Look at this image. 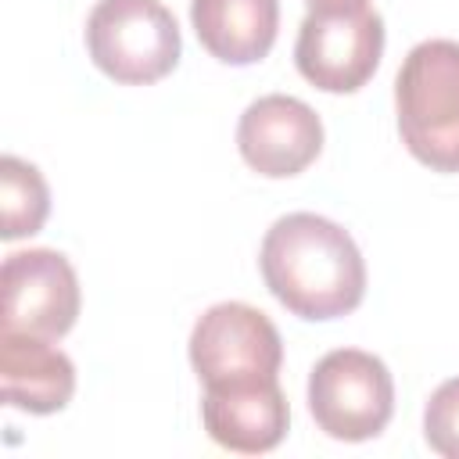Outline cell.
<instances>
[{"mask_svg": "<svg viewBox=\"0 0 459 459\" xmlns=\"http://www.w3.org/2000/svg\"><path fill=\"white\" fill-rule=\"evenodd\" d=\"M269 294L298 319H341L366 298V262L344 226L316 212L276 219L258 251Z\"/></svg>", "mask_w": 459, "mask_h": 459, "instance_id": "obj_1", "label": "cell"}, {"mask_svg": "<svg viewBox=\"0 0 459 459\" xmlns=\"http://www.w3.org/2000/svg\"><path fill=\"white\" fill-rule=\"evenodd\" d=\"M394 115L409 154L434 172H459V43H416L394 75Z\"/></svg>", "mask_w": 459, "mask_h": 459, "instance_id": "obj_2", "label": "cell"}, {"mask_svg": "<svg viewBox=\"0 0 459 459\" xmlns=\"http://www.w3.org/2000/svg\"><path fill=\"white\" fill-rule=\"evenodd\" d=\"M384 57V18L369 0H312L294 65L323 93L362 90Z\"/></svg>", "mask_w": 459, "mask_h": 459, "instance_id": "obj_3", "label": "cell"}, {"mask_svg": "<svg viewBox=\"0 0 459 459\" xmlns=\"http://www.w3.org/2000/svg\"><path fill=\"white\" fill-rule=\"evenodd\" d=\"M86 50L108 79L147 86L179 65L183 39L161 0H97L86 18Z\"/></svg>", "mask_w": 459, "mask_h": 459, "instance_id": "obj_4", "label": "cell"}, {"mask_svg": "<svg viewBox=\"0 0 459 459\" xmlns=\"http://www.w3.org/2000/svg\"><path fill=\"white\" fill-rule=\"evenodd\" d=\"M308 412L333 441H369L394 412V380L384 359L362 348H333L308 373Z\"/></svg>", "mask_w": 459, "mask_h": 459, "instance_id": "obj_5", "label": "cell"}, {"mask_svg": "<svg viewBox=\"0 0 459 459\" xmlns=\"http://www.w3.org/2000/svg\"><path fill=\"white\" fill-rule=\"evenodd\" d=\"M190 366L204 387L280 377L283 341L262 308L244 301H219L201 312L190 330Z\"/></svg>", "mask_w": 459, "mask_h": 459, "instance_id": "obj_6", "label": "cell"}, {"mask_svg": "<svg viewBox=\"0 0 459 459\" xmlns=\"http://www.w3.org/2000/svg\"><path fill=\"white\" fill-rule=\"evenodd\" d=\"M79 319L72 262L50 247L11 251L0 269V330L57 341Z\"/></svg>", "mask_w": 459, "mask_h": 459, "instance_id": "obj_7", "label": "cell"}, {"mask_svg": "<svg viewBox=\"0 0 459 459\" xmlns=\"http://www.w3.org/2000/svg\"><path fill=\"white\" fill-rule=\"evenodd\" d=\"M237 151L258 176L287 179L319 158L323 122L305 100L290 93H265L244 108L237 122Z\"/></svg>", "mask_w": 459, "mask_h": 459, "instance_id": "obj_8", "label": "cell"}, {"mask_svg": "<svg viewBox=\"0 0 459 459\" xmlns=\"http://www.w3.org/2000/svg\"><path fill=\"white\" fill-rule=\"evenodd\" d=\"M201 423L208 437L230 452H273L287 437L290 409L276 377L208 384L201 398Z\"/></svg>", "mask_w": 459, "mask_h": 459, "instance_id": "obj_9", "label": "cell"}, {"mask_svg": "<svg viewBox=\"0 0 459 459\" xmlns=\"http://www.w3.org/2000/svg\"><path fill=\"white\" fill-rule=\"evenodd\" d=\"M0 391L11 409L50 416L72 402L75 366L47 337L0 330Z\"/></svg>", "mask_w": 459, "mask_h": 459, "instance_id": "obj_10", "label": "cell"}, {"mask_svg": "<svg viewBox=\"0 0 459 459\" xmlns=\"http://www.w3.org/2000/svg\"><path fill=\"white\" fill-rule=\"evenodd\" d=\"M201 47L222 65L262 61L280 29V0H190Z\"/></svg>", "mask_w": 459, "mask_h": 459, "instance_id": "obj_11", "label": "cell"}, {"mask_svg": "<svg viewBox=\"0 0 459 459\" xmlns=\"http://www.w3.org/2000/svg\"><path fill=\"white\" fill-rule=\"evenodd\" d=\"M0 212H4V240L32 237L43 230L50 212V190L36 165L4 154L0 158Z\"/></svg>", "mask_w": 459, "mask_h": 459, "instance_id": "obj_12", "label": "cell"}, {"mask_svg": "<svg viewBox=\"0 0 459 459\" xmlns=\"http://www.w3.org/2000/svg\"><path fill=\"white\" fill-rule=\"evenodd\" d=\"M423 437H427V445L437 455L459 459V377L437 384L434 394L427 398V409H423Z\"/></svg>", "mask_w": 459, "mask_h": 459, "instance_id": "obj_13", "label": "cell"}, {"mask_svg": "<svg viewBox=\"0 0 459 459\" xmlns=\"http://www.w3.org/2000/svg\"><path fill=\"white\" fill-rule=\"evenodd\" d=\"M308 4H312V0H308Z\"/></svg>", "mask_w": 459, "mask_h": 459, "instance_id": "obj_14", "label": "cell"}]
</instances>
